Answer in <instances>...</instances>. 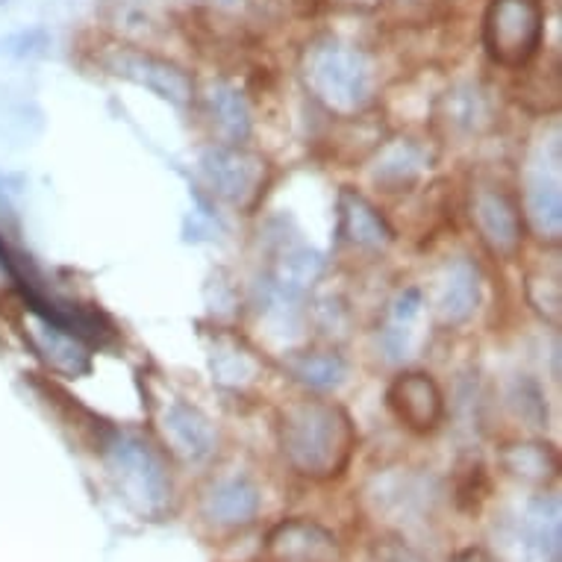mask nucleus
<instances>
[{
	"instance_id": "nucleus-1",
	"label": "nucleus",
	"mask_w": 562,
	"mask_h": 562,
	"mask_svg": "<svg viewBox=\"0 0 562 562\" xmlns=\"http://www.w3.org/2000/svg\"><path fill=\"white\" fill-rule=\"evenodd\" d=\"M357 448L350 415L333 401H295L280 415V451L310 480H333L348 469Z\"/></svg>"
},
{
	"instance_id": "nucleus-2",
	"label": "nucleus",
	"mask_w": 562,
	"mask_h": 562,
	"mask_svg": "<svg viewBox=\"0 0 562 562\" xmlns=\"http://www.w3.org/2000/svg\"><path fill=\"white\" fill-rule=\"evenodd\" d=\"M301 75L315 101L336 119H357L374 103L378 71L366 50L336 38L306 47Z\"/></svg>"
},
{
	"instance_id": "nucleus-3",
	"label": "nucleus",
	"mask_w": 562,
	"mask_h": 562,
	"mask_svg": "<svg viewBox=\"0 0 562 562\" xmlns=\"http://www.w3.org/2000/svg\"><path fill=\"white\" fill-rule=\"evenodd\" d=\"M542 0H492L483 19V45L504 68H525L542 45Z\"/></svg>"
},
{
	"instance_id": "nucleus-4",
	"label": "nucleus",
	"mask_w": 562,
	"mask_h": 562,
	"mask_svg": "<svg viewBox=\"0 0 562 562\" xmlns=\"http://www.w3.org/2000/svg\"><path fill=\"white\" fill-rule=\"evenodd\" d=\"M201 175L215 198L239 213H254L271 183V168L259 154L241 145H218L201 157Z\"/></svg>"
},
{
	"instance_id": "nucleus-5",
	"label": "nucleus",
	"mask_w": 562,
	"mask_h": 562,
	"mask_svg": "<svg viewBox=\"0 0 562 562\" xmlns=\"http://www.w3.org/2000/svg\"><path fill=\"white\" fill-rule=\"evenodd\" d=\"M471 224L492 257L516 262L525 250V215L521 203L507 186L477 180L471 186Z\"/></svg>"
},
{
	"instance_id": "nucleus-6",
	"label": "nucleus",
	"mask_w": 562,
	"mask_h": 562,
	"mask_svg": "<svg viewBox=\"0 0 562 562\" xmlns=\"http://www.w3.org/2000/svg\"><path fill=\"white\" fill-rule=\"evenodd\" d=\"M521 215L525 227L544 245H560L562 239V192H560V138L539 142L525 168V201Z\"/></svg>"
},
{
	"instance_id": "nucleus-7",
	"label": "nucleus",
	"mask_w": 562,
	"mask_h": 562,
	"mask_svg": "<svg viewBox=\"0 0 562 562\" xmlns=\"http://www.w3.org/2000/svg\"><path fill=\"white\" fill-rule=\"evenodd\" d=\"M101 65L115 77H124L130 83L145 86L162 101L175 106H189L194 101V80L186 75L177 63H168L162 56H154L138 47H110L101 54Z\"/></svg>"
},
{
	"instance_id": "nucleus-8",
	"label": "nucleus",
	"mask_w": 562,
	"mask_h": 562,
	"mask_svg": "<svg viewBox=\"0 0 562 562\" xmlns=\"http://www.w3.org/2000/svg\"><path fill=\"white\" fill-rule=\"evenodd\" d=\"M386 404L397 422L413 434H434L445 418L442 389L427 371L397 374L386 392Z\"/></svg>"
},
{
	"instance_id": "nucleus-9",
	"label": "nucleus",
	"mask_w": 562,
	"mask_h": 562,
	"mask_svg": "<svg viewBox=\"0 0 562 562\" xmlns=\"http://www.w3.org/2000/svg\"><path fill=\"white\" fill-rule=\"evenodd\" d=\"M266 562H341L339 539L310 518H289L268 533Z\"/></svg>"
},
{
	"instance_id": "nucleus-10",
	"label": "nucleus",
	"mask_w": 562,
	"mask_h": 562,
	"mask_svg": "<svg viewBox=\"0 0 562 562\" xmlns=\"http://www.w3.org/2000/svg\"><path fill=\"white\" fill-rule=\"evenodd\" d=\"M24 336H27L30 348L36 350V357L45 362L47 369L59 374V378L77 380L92 371V353L83 339H77L75 333L56 327L42 315L27 313L24 322Z\"/></svg>"
},
{
	"instance_id": "nucleus-11",
	"label": "nucleus",
	"mask_w": 562,
	"mask_h": 562,
	"mask_svg": "<svg viewBox=\"0 0 562 562\" xmlns=\"http://www.w3.org/2000/svg\"><path fill=\"white\" fill-rule=\"evenodd\" d=\"M103 448H110L115 471L133 488V498H142L145 504L162 501V495H166V471H162V462L157 460V453L150 451V445H145L136 436L115 434L110 442H103Z\"/></svg>"
},
{
	"instance_id": "nucleus-12",
	"label": "nucleus",
	"mask_w": 562,
	"mask_h": 562,
	"mask_svg": "<svg viewBox=\"0 0 562 562\" xmlns=\"http://www.w3.org/2000/svg\"><path fill=\"white\" fill-rule=\"evenodd\" d=\"M480 304V271L477 266L465 257L451 259L442 268V274L436 277V297L434 310L442 327H462L469 324L477 313Z\"/></svg>"
},
{
	"instance_id": "nucleus-13",
	"label": "nucleus",
	"mask_w": 562,
	"mask_h": 562,
	"mask_svg": "<svg viewBox=\"0 0 562 562\" xmlns=\"http://www.w3.org/2000/svg\"><path fill=\"white\" fill-rule=\"evenodd\" d=\"M430 162L434 154L418 138H392L378 150V159L371 166V183L386 194L409 192L422 183Z\"/></svg>"
},
{
	"instance_id": "nucleus-14",
	"label": "nucleus",
	"mask_w": 562,
	"mask_h": 562,
	"mask_svg": "<svg viewBox=\"0 0 562 562\" xmlns=\"http://www.w3.org/2000/svg\"><path fill=\"white\" fill-rule=\"evenodd\" d=\"M339 236L348 248L362 250V254H380L395 239V233L386 218L374 210V203L366 201L353 189H345L339 198Z\"/></svg>"
},
{
	"instance_id": "nucleus-15",
	"label": "nucleus",
	"mask_w": 562,
	"mask_h": 562,
	"mask_svg": "<svg viewBox=\"0 0 562 562\" xmlns=\"http://www.w3.org/2000/svg\"><path fill=\"white\" fill-rule=\"evenodd\" d=\"M159 427H162L168 448L177 457H183V460H201V457L213 451V425H210V418L198 406L171 401V404H166L162 415H159Z\"/></svg>"
},
{
	"instance_id": "nucleus-16",
	"label": "nucleus",
	"mask_w": 562,
	"mask_h": 562,
	"mask_svg": "<svg viewBox=\"0 0 562 562\" xmlns=\"http://www.w3.org/2000/svg\"><path fill=\"white\" fill-rule=\"evenodd\" d=\"M206 103H210L213 127L222 138V145H245L250 138V130H254L245 94L236 86L218 83L213 86V92L206 94Z\"/></svg>"
},
{
	"instance_id": "nucleus-17",
	"label": "nucleus",
	"mask_w": 562,
	"mask_h": 562,
	"mask_svg": "<svg viewBox=\"0 0 562 562\" xmlns=\"http://www.w3.org/2000/svg\"><path fill=\"white\" fill-rule=\"evenodd\" d=\"M442 119L460 133H483L495 124V110L480 86L462 83L442 94Z\"/></svg>"
},
{
	"instance_id": "nucleus-18",
	"label": "nucleus",
	"mask_w": 562,
	"mask_h": 562,
	"mask_svg": "<svg viewBox=\"0 0 562 562\" xmlns=\"http://www.w3.org/2000/svg\"><path fill=\"white\" fill-rule=\"evenodd\" d=\"M501 465L516 480L548 486L557 477V471H560V457H557L551 445L513 442L501 451Z\"/></svg>"
},
{
	"instance_id": "nucleus-19",
	"label": "nucleus",
	"mask_w": 562,
	"mask_h": 562,
	"mask_svg": "<svg viewBox=\"0 0 562 562\" xmlns=\"http://www.w3.org/2000/svg\"><path fill=\"white\" fill-rule=\"evenodd\" d=\"M257 488L248 480H227L210 498V516L218 525H248L257 516Z\"/></svg>"
},
{
	"instance_id": "nucleus-20",
	"label": "nucleus",
	"mask_w": 562,
	"mask_h": 562,
	"mask_svg": "<svg viewBox=\"0 0 562 562\" xmlns=\"http://www.w3.org/2000/svg\"><path fill=\"white\" fill-rule=\"evenodd\" d=\"M289 371L306 389L330 392V389L341 386V380L348 374V366L336 353H301V357L289 362Z\"/></svg>"
},
{
	"instance_id": "nucleus-21",
	"label": "nucleus",
	"mask_w": 562,
	"mask_h": 562,
	"mask_svg": "<svg viewBox=\"0 0 562 562\" xmlns=\"http://www.w3.org/2000/svg\"><path fill=\"white\" fill-rule=\"evenodd\" d=\"M213 371L224 386L245 389L257 380L259 362L254 360V353L248 348H241L236 341H224L213 350Z\"/></svg>"
},
{
	"instance_id": "nucleus-22",
	"label": "nucleus",
	"mask_w": 562,
	"mask_h": 562,
	"mask_svg": "<svg viewBox=\"0 0 562 562\" xmlns=\"http://www.w3.org/2000/svg\"><path fill=\"white\" fill-rule=\"evenodd\" d=\"M527 301L544 322L560 324L562 313V289H560V266L533 268L527 271Z\"/></svg>"
},
{
	"instance_id": "nucleus-23",
	"label": "nucleus",
	"mask_w": 562,
	"mask_h": 562,
	"mask_svg": "<svg viewBox=\"0 0 562 562\" xmlns=\"http://www.w3.org/2000/svg\"><path fill=\"white\" fill-rule=\"evenodd\" d=\"M422 306H425V297L418 289H404L397 301L392 304V327L389 330H401V333H409L406 327L418 318L422 313Z\"/></svg>"
},
{
	"instance_id": "nucleus-24",
	"label": "nucleus",
	"mask_w": 562,
	"mask_h": 562,
	"mask_svg": "<svg viewBox=\"0 0 562 562\" xmlns=\"http://www.w3.org/2000/svg\"><path fill=\"white\" fill-rule=\"evenodd\" d=\"M327 3L341 12H360V15L378 12L383 7V0H327Z\"/></svg>"
},
{
	"instance_id": "nucleus-25",
	"label": "nucleus",
	"mask_w": 562,
	"mask_h": 562,
	"mask_svg": "<svg viewBox=\"0 0 562 562\" xmlns=\"http://www.w3.org/2000/svg\"><path fill=\"white\" fill-rule=\"evenodd\" d=\"M453 562H495L492 557H488L483 548H469V551H462L453 557Z\"/></svg>"
}]
</instances>
